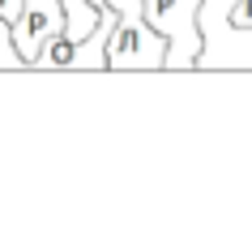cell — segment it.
Masks as SVG:
<instances>
[{"mask_svg":"<svg viewBox=\"0 0 252 244\" xmlns=\"http://www.w3.org/2000/svg\"><path fill=\"white\" fill-rule=\"evenodd\" d=\"M167 39L141 17V0L116 9V26L107 35V73H162Z\"/></svg>","mask_w":252,"mask_h":244,"instance_id":"1","label":"cell"},{"mask_svg":"<svg viewBox=\"0 0 252 244\" xmlns=\"http://www.w3.org/2000/svg\"><path fill=\"white\" fill-rule=\"evenodd\" d=\"M197 4L201 0H141V17L167 39L162 73H192V65H197L201 52Z\"/></svg>","mask_w":252,"mask_h":244,"instance_id":"2","label":"cell"},{"mask_svg":"<svg viewBox=\"0 0 252 244\" xmlns=\"http://www.w3.org/2000/svg\"><path fill=\"white\" fill-rule=\"evenodd\" d=\"M60 30H64V4H60V0H22V13L9 22L13 47H17V56L26 60V69H30V60L39 56L43 39H52Z\"/></svg>","mask_w":252,"mask_h":244,"instance_id":"3","label":"cell"},{"mask_svg":"<svg viewBox=\"0 0 252 244\" xmlns=\"http://www.w3.org/2000/svg\"><path fill=\"white\" fill-rule=\"evenodd\" d=\"M17 69H26V60L17 56L13 35H9V22L0 17V73H17Z\"/></svg>","mask_w":252,"mask_h":244,"instance_id":"4","label":"cell"}]
</instances>
